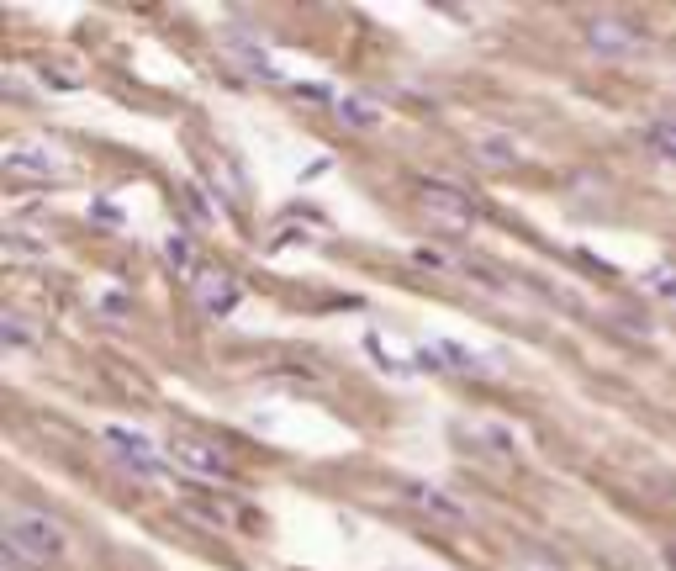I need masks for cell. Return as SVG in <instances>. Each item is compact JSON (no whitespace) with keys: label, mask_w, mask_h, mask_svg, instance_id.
<instances>
[{"label":"cell","mask_w":676,"mask_h":571,"mask_svg":"<svg viewBox=\"0 0 676 571\" xmlns=\"http://www.w3.org/2000/svg\"><path fill=\"white\" fill-rule=\"evenodd\" d=\"M476 154H481V164H492V170H502V164L518 159V154H513V138H486Z\"/></svg>","instance_id":"12"},{"label":"cell","mask_w":676,"mask_h":571,"mask_svg":"<svg viewBox=\"0 0 676 571\" xmlns=\"http://www.w3.org/2000/svg\"><path fill=\"white\" fill-rule=\"evenodd\" d=\"M0 334H6V344H32V339H37V328H27V318H16V312H11Z\"/></svg>","instance_id":"14"},{"label":"cell","mask_w":676,"mask_h":571,"mask_svg":"<svg viewBox=\"0 0 676 571\" xmlns=\"http://www.w3.org/2000/svg\"><path fill=\"white\" fill-rule=\"evenodd\" d=\"M407 503L412 508H423L428 513V519H439V524H465V519H471V513H465V503H455V497H449V492H439V487H407Z\"/></svg>","instance_id":"5"},{"label":"cell","mask_w":676,"mask_h":571,"mask_svg":"<svg viewBox=\"0 0 676 571\" xmlns=\"http://www.w3.org/2000/svg\"><path fill=\"white\" fill-rule=\"evenodd\" d=\"M64 545H69L64 529L53 519H43V513H16V519L6 524V556L27 561L37 571H43V561H59Z\"/></svg>","instance_id":"1"},{"label":"cell","mask_w":676,"mask_h":571,"mask_svg":"<svg viewBox=\"0 0 676 571\" xmlns=\"http://www.w3.org/2000/svg\"><path fill=\"white\" fill-rule=\"evenodd\" d=\"M106 445L117 450L122 466H133L138 476H159L164 471V450L154 445V439H143L133 429H106Z\"/></svg>","instance_id":"4"},{"label":"cell","mask_w":676,"mask_h":571,"mask_svg":"<svg viewBox=\"0 0 676 571\" xmlns=\"http://www.w3.org/2000/svg\"><path fill=\"white\" fill-rule=\"evenodd\" d=\"M175 460H180V466H191L196 476H228V460H222L212 445H180Z\"/></svg>","instance_id":"7"},{"label":"cell","mask_w":676,"mask_h":571,"mask_svg":"<svg viewBox=\"0 0 676 571\" xmlns=\"http://www.w3.org/2000/svg\"><path fill=\"white\" fill-rule=\"evenodd\" d=\"M587 48L608 53V59H629V53L645 48V32L634 22H618V16H592L587 22Z\"/></svg>","instance_id":"3"},{"label":"cell","mask_w":676,"mask_h":571,"mask_svg":"<svg viewBox=\"0 0 676 571\" xmlns=\"http://www.w3.org/2000/svg\"><path fill=\"white\" fill-rule=\"evenodd\" d=\"M201 307H206V312H228V307H233L228 275H206V281H201Z\"/></svg>","instance_id":"9"},{"label":"cell","mask_w":676,"mask_h":571,"mask_svg":"<svg viewBox=\"0 0 676 571\" xmlns=\"http://www.w3.org/2000/svg\"><path fill=\"white\" fill-rule=\"evenodd\" d=\"M64 164V154L53 149V143H22V149L6 154V170L11 175H53Z\"/></svg>","instance_id":"6"},{"label":"cell","mask_w":676,"mask_h":571,"mask_svg":"<svg viewBox=\"0 0 676 571\" xmlns=\"http://www.w3.org/2000/svg\"><path fill=\"white\" fill-rule=\"evenodd\" d=\"M164 254H169V265H175L180 275H191V244H185L180 233H175V238H169V244H164Z\"/></svg>","instance_id":"13"},{"label":"cell","mask_w":676,"mask_h":571,"mask_svg":"<svg viewBox=\"0 0 676 571\" xmlns=\"http://www.w3.org/2000/svg\"><path fill=\"white\" fill-rule=\"evenodd\" d=\"M513 571H534V566H513Z\"/></svg>","instance_id":"15"},{"label":"cell","mask_w":676,"mask_h":571,"mask_svg":"<svg viewBox=\"0 0 676 571\" xmlns=\"http://www.w3.org/2000/svg\"><path fill=\"white\" fill-rule=\"evenodd\" d=\"M381 101H370V96H344L338 101V122H349V127H381Z\"/></svg>","instance_id":"8"},{"label":"cell","mask_w":676,"mask_h":571,"mask_svg":"<svg viewBox=\"0 0 676 571\" xmlns=\"http://www.w3.org/2000/svg\"><path fill=\"white\" fill-rule=\"evenodd\" d=\"M418 207H423L428 223L449 228V233H465L476 223V201L465 196L460 186H449V180H423V186H418Z\"/></svg>","instance_id":"2"},{"label":"cell","mask_w":676,"mask_h":571,"mask_svg":"<svg viewBox=\"0 0 676 571\" xmlns=\"http://www.w3.org/2000/svg\"><path fill=\"white\" fill-rule=\"evenodd\" d=\"M6 254H11V260H32V254H48V238L11 228V233H6Z\"/></svg>","instance_id":"10"},{"label":"cell","mask_w":676,"mask_h":571,"mask_svg":"<svg viewBox=\"0 0 676 571\" xmlns=\"http://www.w3.org/2000/svg\"><path fill=\"white\" fill-rule=\"evenodd\" d=\"M645 143H650V154H661V159H676V117H666V122H650Z\"/></svg>","instance_id":"11"}]
</instances>
